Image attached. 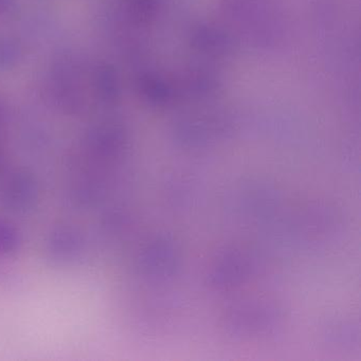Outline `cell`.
<instances>
[{
  "label": "cell",
  "mask_w": 361,
  "mask_h": 361,
  "mask_svg": "<svg viewBox=\"0 0 361 361\" xmlns=\"http://www.w3.org/2000/svg\"><path fill=\"white\" fill-rule=\"evenodd\" d=\"M18 0H0V18H8L16 13Z\"/></svg>",
  "instance_id": "3"
},
{
  "label": "cell",
  "mask_w": 361,
  "mask_h": 361,
  "mask_svg": "<svg viewBox=\"0 0 361 361\" xmlns=\"http://www.w3.org/2000/svg\"><path fill=\"white\" fill-rule=\"evenodd\" d=\"M20 49L13 39L0 37V69H10L20 60Z\"/></svg>",
  "instance_id": "2"
},
{
  "label": "cell",
  "mask_w": 361,
  "mask_h": 361,
  "mask_svg": "<svg viewBox=\"0 0 361 361\" xmlns=\"http://www.w3.org/2000/svg\"><path fill=\"white\" fill-rule=\"evenodd\" d=\"M94 86H96L97 94L101 99L107 102H111L118 97L119 87H118L117 75L111 66L100 67L97 69L94 75Z\"/></svg>",
  "instance_id": "1"
}]
</instances>
